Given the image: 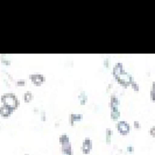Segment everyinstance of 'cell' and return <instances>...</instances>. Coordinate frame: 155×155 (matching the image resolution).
<instances>
[{
  "instance_id": "obj_1",
  "label": "cell",
  "mask_w": 155,
  "mask_h": 155,
  "mask_svg": "<svg viewBox=\"0 0 155 155\" xmlns=\"http://www.w3.org/2000/svg\"><path fill=\"white\" fill-rule=\"evenodd\" d=\"M112 72H113V77L116 78V81L123 86H131L132 82L134 81L133 77L128 74L126 72L124 69V65L123 63H117L116 65L113 67L112 69Z\"/></svg>"
},
{
  "instance_id": "obj_2",
  "label": "cell",
  "mask_w": 155,
  "mask_h": 155,
  "mask_svg": "<svg viewBox=\"0 0 155 155\" xmlns=\"http://www.w3.org/2000/svg\"><path fill=\"white\" fill-rule=\"evenodd\" d=\"M0 99H1V103H2L4 106H7L8 109L13 110V111L18 109L19 105H20L19 99L16 98V96L14 93H5V94L1 96Z\"/></svg>"
},
{
  "instance_id": "obj_3",
  "label": "cell",
  "mask_w": 155,
  "mask_h": 155,
  "mask_svg": "<svg viewBox=\"0 0 155 155\" xmlns=\"http://www.w3.org/2000/svg\"><path fill=\"white\" fill-rule=\"evenodd\" d=\"M60 143H61V149L64 155H72V146L70 143L69 137L67 134H62L60 137Z\"/></svg>"
},
{
  "instance_id": "obj_4",
  "label": "cell",
  "mask_w": 155,
  "mask_h": 155,
  "mask_svg": "<svg viewBox=\"0 0 155 155\" xmlns=\"http://www.w3.org/2000/svg\"><path fill=\"white\" fill-rule=\"evenodd\" d=\"M117 131L121 135H126L131 131V126L127 121H118L117 123Z\"/></svg>"
},
{
  "instance_id": "obj_5",
  "label": "cell",
  "mask_w": 155,
  "mask_h": 155,
  "mask_svg": "<svg viewBox=\"0 0 155 155\" xmlns=\"http://www.w3.org/2000/svg\"><path fill=\"white\" fill-rule=\"evenodd\" d=\"M31 81L35 86H40L43 84L45 77H43V75H41V74H39V72H36V74L31 75Z\"/></svg>"
},
{
  "instance_id": "obj_6",
  "label": "cell",
  "mask_w": 155,
  "mask_h": 155,
  "mask_svg": "<svg viewBox=\"0 0 155 155\" xmlns=\"http://www.w3.org/2000/svg\"><path fill=\"white\" fill-rule=\"evenodd\" d=\"M81 149H82V153H84V154H89L91 152V149H92V142H91L90 138H85L84 139Z\"/></svg>"
},
{
  "instance_id": "obj_7",
  "label": "cell",
  "mask_w": 155,
  "mask_h": 155,
  "mask_svg": "<svg viewBox=\"0 0 155 155\" xmlns=\"http://www.w3.org/2000/svg\"><path fill=\"white\" fill-rule=\"evenodd\" d=\"M12 113H13V110L8 109L7 106H4V105H1V106H0V116L1 117L7 118V117H9Z\"/></svg>"
},
{
  "instance_id": "obj_8",
  "label": "cell",
  "mask_w": 155,
  "mask_h": 155,
  "mask_svg": "<svg viewBox=\"0 0 155 155\" xmlns=\"http://www.w3.org/2000/svg\"><path fill=\"white\" fill-rule=\"evenodd\" d=\"M82 118H83V116L79 114V113H72V114H70V117H69L70 125H74L75 123H77V121H79V120H82Z\"/></svg>"
},
{
  "instance_id": "obj_9",
  "label": "cell",
  "mask_w": 155,
  "mask_h": 155,
  "mask_svg": "<svg viewBox=\"0 0 155 155\" xmlns=\"http://www.w3.org/2000/svg\"><path fill=\"white\" fill-rule=\"evenodd\" d=\"M111 118L113 120H118L120 118V111H119V107H112L111 109Z\"/></svg>"
},
{
  "instance_id": "obj_10",
  "label": "cell",
  "mask_w": 155,
  "mask_h": 155,
  "mask_svg": "<svg viewBox=\"0 0 155 155\" xmlns=\"http://www.w3.org/2000/svg\"><path fill=\"white\" fill-rule=\"evenodd\" d=\"M119 105V99L117 96H111V99H110V107H118Z\"/></svg>"
},
{
  "instance_id": "obj_11",
  "label": "cell",
  "mask_w": 155,
  "mask_h": 155,
  "mask_svg": "<svg viewBox=\"0 0 155 155\" xmlns=\"http://www.w3.org/2000/svg\"><path fill=\"white\" fill-rule=\"evenodd\" d=\"M78 98H79V103H81V105H84V104H86L87 97H86V93L85 92H81V93H79Z\"/></svg>"
},
{
  "instance_id": "obj_12",
  "label": "cell",
  "mask_w": 155,
  "mask_h": 155,
  "mask_svg": "<svg viewBox=\"0 0 155 155\" xmlns=\"http://www.w3.org/2000/svg\"><path fill=\"white\" fill-rule=\"evenodd\" d=\"M23 99H25L26 103L31 101V99H33V93H31V91H27V92H25V94H23Z\"/></svg>"
},
{
  "instance_id": "obj_13",
  "label": "cell",
  "mask_w": 155,
  "mask_h": 155,
  "mask_svg": "<svg viewBox=\"0 0 155 155\" xmlns=\"http://www.w3.org/2000/svg\"><path fill=\"white\" fill-rule=\"evenodd\" d=\"M150 99L153 101H155V81L152 84V89H150Z\"/></svg>"
},
{
  "instance_id": "obj_14",
  "label": "cell",
  "mask_w": 155,
  "mask_h": 155,
  "mask_svg": "<svg viewBox=\"0 0 155 155\" xmlns=\"http://www.w3.org/2000/svg\"><path fill=\"white\" fill-rule=\"evenodd\" d=\"M111 138H112V131L111 128H106V142L107 143L111 142Z\"/></svg>"
},
{
  "instance_id": "obj_15",
  "label": "cell",
  "mask_w": 155,
  "mask_h": 155,
  "mask_svg": "<svg viewBox=\"0 0 155 155\" xmlns=\"http://www.w3.org/2000/svg\"><path fill=\"white\" fill-rule=\"evenodd\" d=\"M131 86H132V87L134 89V90H135V91H139V85H138V83H137L135 81H133L132 84H131Z\"/></svg>"
},
{
  "instance_id": "obj_16",
  "label": "cell",
  "mask_w": 155,
  "mask_h": 155,
  "mask_svg": "<svg viewBox=\"0 0 155 155\" xmlns=\"http://www.w3.org/2000/svg\"><path fill=\"white\" fill-rule=\"evenodd\" d=\"M149 134H150L153 138H155V126L150 127V130H149Z\"/></svg>"
},
{
  "instance_id": "obj_17",
  "label": "cell",
  "mask_w": 155,
  "mask_h": 155,
  "mask_svg": "<svg viewBox=\"0 0 155 155\" xmlns=\"http://www.w3.org/2000/svg\"><path fill=\"white\" fill-rule=\"evenodd\" d=\"M25 83H26V82H25L23 79H21V81H18V82H16V86H23V85H25Z\"/></svg>"
},
{
  "instance_id": "obj_18",
  "label": "cell",
  "mask_w": 155,
  "mask_h": 155,
  "mask_svg": "<svg viewBox=\"0 0 155 155\" xmlns=\"http://www.w3.org/2000/svg\"><path fill=\"white\" fill-rule=\"evenodd\" d=\"M134 127H135V128H140L141 125H140V123H138V121H134Z\"/></svg>"
},
{
  "instance_id": "obj_19",
  "label": "cell",
  "mask_w": 155,
  "mask_h": 155,
  "mask_svg": "<svg viewBox=\"0 0 155 155\" xmlns=\"http://www.w3.org/2000/svg\"><path fill=\"white\" fill-rule=\"evenodd\" d=\"M105 67H109V60H105Z\"/></svg>"
},
{
  "instance_id": "obj_20",
  "label": "cell",
  "mask_w": 155,
  "mask_h": 155,
  "mask_svg": "<svg viewBox=\"0 0 155 155\" xmlns=\"http://www.w3.org/2000/svg\"><path fill=\"white\" fill-rule=\"evenodd\" d=\"M127 150H128V152H133V147H131V146L127 147Z\"/></svg>"
}]
</instances>
